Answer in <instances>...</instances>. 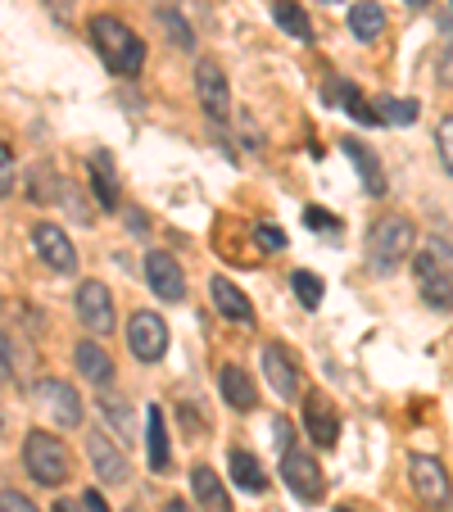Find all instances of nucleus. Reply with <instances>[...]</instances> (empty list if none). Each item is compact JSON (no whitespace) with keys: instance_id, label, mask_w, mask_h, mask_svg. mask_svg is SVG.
I'll return each instance as SVG.
<instances>
[{"instance_id":"5","label":"nucleus","mask_w":453,"mask_h":512,"mask_svg":"<svg viewBox=\"0 0 453 512\" xmlns=\"http://www.w3.org/2000/svg\"><path fill=\"white\" fill-rule=\"evenodd\" d=\"M127 345H132V354L141 358V363H159V358L168 354V322L150 309L132 313V322H127Z\"/></svg>"},{"instance_id":"1","label":"nucleus","mask_w":453,"mask_h":512,"mask_svg":"<svg viewBox=\"0 0 453 512\" xmlns=\"http://www.w3.org/2000/svg\"><path fill=\"white\" fill-rule=\"evenodd\" d=\"M91 46L100 50L105 68L109 73H118V78H132L136 68L145 64L141 37H136L123 19H114V14H96V19H91Z\"/></svg>"},{"instance_id":"16","label":"nucleus","mask_w":453,"mask_h":512,"mask_svg":"<svg viewBox=\"0 0 453 512\" xmlns=\"http://www.w3.org/2000/svg\"><path fill=\"white\" fill-rule=\"evenodd\" d=\"M209 295H213V304H218L222 318H232L236 327H254V304H250V295H245L232 277H213L209 281Z\"/></svg>"},{"instance_id":"39","label":"nucleus","mask_w":453,"mask_h":512,"mask_svg":"<svg viewBox=\"0 0 453 512\" xmlns=\"http://www.w3.org/2000/svg\"><path fill=\"white\" fill-rule=\"evenodd\" d=\"M55 512H73V503H55Z\"/></svg>"},{"instance_id":"38","label":"nucleus","mask_w":453,"mask_h":512,"mask_svg":"<svg viewBox=\"0 0 453 512\" xmlns=\"http://www.w3.org/2000/svg\"><path fill=\"white\" fill-rule=\"evenodd\" d=\"M164 512H195V508H191V503H186V499H173Z\"/></svg>"},{"instance_id":"21","label":"nucleus","mask_w":453,"mask_h":512,"mask_svg":"<svg viewBox=\"0 0 453 512\" xmlns=\"http://www.w3.org/2000/svg\"><path fill=\"white\" fill-rule=\"evenodd\" d=\"M345 155L354 159V168H358V177H363V186H367V195H386V173H381V159L367 150L358 136H345Z\"/></svg>"},{"instance_id":"13","label":"nucleus","mask_w":453,"mask_h":512,"mask_svg":"<svg viewBox=\"0 0 453 512\" xmlns=\"http://www.w3.org/2000/svg\"><path fill=\"white\" fill-rule=\"evenodd\" d=\"M259 363H263V377H268L272 395L277 399H295L299 395V368H295V358H290L286 345H263Z\"/></svg>"},{"instance_id":"20","label":"nucleus","mask_w":453,"mask_h":512,"mask_svg":"<svg viewBox=\"0 0 453 512\" xmlns=\"http://www.w3.org/2000/svg\"><path fill=\"white\" fill-rule=\"evenodd\" d=\"M145 449H150V467H155V472H168L173 449H168V426H164V408L159 404L145 408Z\"/></svg>"},{"instance_id":"35","label":"nucleus","mask_w":453,"mask_h":512,"mask_svg":"<svg viewBox=\"0 0 453 512\" xmlns=\"http://www.w3.org/2000/svg\"><path fill=\"white\" fill-rule=\"evenodd\" d=\"M272 445H277L281 454L290 449V422H286V417H272Z\"/></svg>"},{"instance_id":"32","label":"nucleus","mask_w":453,"mask_h":512,"mask_svg":"<svg viewBox=\"0 0 453 512\" xmlns=\"http://www.w3.org/2000/svg\"><path fill=\"white\" fill-rule=\"evenodd\" d=\"M254 236H259L263 250H286V232H281V227H272V223H259V227H254Z\"/></svg>"},{"instance_id":"37","label":"nucleus","mask_w":453,"mask_h":512,"mask_svg":"<svg viewBox=\"0 0 453 512\" xmlns=\"http://www.w3.org/2000/svg\"><path fill=\"white\" fill-rule=\"evenodd\" d=\"M440 68H444V82H449V87H453V50H449V55H444V64H440Z\"/></svg>"},{"instance_id":"4","label":"nucleus","mask_w":453,"mask_h":512,"mask_svg":"<svg viewBox=\"0 0 453 512\" xmlns=\"http://www.w3.org/2000/svg\"><path fill=\"white\" fill-rule=\"evenodd\" d=\"M413 272H417V286H422L426 304H435V309H449V304H453V254L444 250L440 241H431L413 259Z\"/></svg>"},{"instance_id":"2","label":"nucleus","mask_w":453,"mask_h":512,"mask_svg":"<svg viewBox=\"0 0 453 512\" xmlns=\"http://www.w3.org/2000/svg\"><path fill=\"white\" fill-rule=\"evenodd\" d=\"M23 467H28V476L37 485L55 490V485H64L73 476V454H68V445L59 435L28 431V440H23Z\"/></svg>"},{"instance_id":"9","label":"nucleus","mask_w":453,"mask_h":512,"mask_svg":"<svg viewBox=\"0 0 453 512\" xmlns=\"http://www.w3.org/2000/svg\"><path fill=\"white\" fill-rule=\"evenodd\" d=\"M408 481H413L417 499H422L426 508H444V503H449V472L440 467V458L413 454L408 458Z\"/></svg>"},{"instance_id":"33","label":"nucleus","mask_w":453,"mask_h":512,"mask_svg":"<svg viewBox=\"0 0 453 512\" xmlns=\"http://www.w3.org/2000/svg\"><path fill=\"white\" fill-rule=\"evenodd\" d=\"M0 512H37V508H32V499H23L19 490H5L0 494Z\"/></svg>"},{"instance_id":"22","label":"nucleus","mask_w":453,"mask_h":512,"mask_svg":"<svg viewBox=\"0 0 453 512\" xmlns=\"http://www.w3.org/2000/svg\"><path fill=\"white\" fill-rule=\"evenodd\" d=\"M227 472H232V481L241 485L245 494H263V490H268V476H263L259 458H254L250 449H232V454H227Z\"/></svg>"},{"instance_id":"18","label":"nucleus","mask_w":453,"mask_h":512,"mask_svg":"<svg viewBox=\"0 0 453 512\" xmlns=\"http://www.w3.org/2000/svg\"><path fill=\"white\" fill-rule=\"evenodd\" d=\"M191 494H195V503H200L204 512H232V503H227V490H222L218 472H213V467H204V463L191 467Z\"/></svg>"},{"instance_id":"14","label":"nucleus","mask_w":453,"mask_h":512,"mask_svg":"<svg viewBox=\"0 0 453 512\" xmlns=\"http://www.w3.org/2000/svg\"><path fill=\"white\" fill-rule=\"evenodd\" d=\"M304 431L313 435V445H318V449L336 445L340 417H336V404H331L322 390H309V399H304Z\"/></svg>"},{"instance_id":"41","label":"nucleus","mask_w":453,"mask_h":512,"mask_svg":"<svg viewBox=\"0 0 453 512\" xmlns=\"http://www.w3.org/2000/svg\"><path fill=\"white\" fill-rule=\"evenodd\" d=\"M327 5H340V0H327Z\"/></svg>"},{"instance_id":"3","label":"nucleus","mask_w":453,"mask_h":512,"mask_svg":"<svg viewBox=\"0 0 453 512\" xmlns=\"http://www.w3.org/2000/svg\"><path fill=\"white\" fill-rule=\"evenodd\" d=\"M413 250H417V232L404 213H390V218H381L367 232V263H372V272H395Z\"/></svg>"},{"instance_id":"26","label":"nucleus","mask_w":453,"mask_h":512,"mask_svg":"<svg viewBox=\"0 0 453 512\" xmlns=\"http://www.w3.org/2000/svg\"><path fill=\"white\" fill-rule=\"evenodd\" d=\"M290 286H295V300L304 304V309H318V304H322V277H318V272L299 268L295 277H290Z\"/></svg>"},{"instance_id":"28","label":"nucleus","mask_w":453,"mask_h":512,"mask_svg":"<svg viewBox=\"0 0 453 512\" xmlns=\"http://www.w3.org/2000/svg\"><path fill=\"white\" fill-rule=\"evenodd\" d=\"M417 114H422V105H417V100H386V109H381V123L408 127Z\"/></svg>"},{"instance_id":"42","label":"nucleus","mask_w":453,"mask_h":512,"mask_svg":"<svg viewBox=\"0 0 453 512\" xmlns=\"http://www.w3.org/2000/svg\"><path fill=\"white\" fill-rule=\"evenodd\" d=\"M449 5H453V0H449Z\"/></svg>"},{"instance_id":"40","label":"nucleus","mask_w":453,"mask_h":512,"mask_svg":"<svg viewBox=\"0 0 453 512\" xmlns=\"http://www.w3.org/2000/svg\"><path fill=\"white\" fill-rule=\"evenodd\" d=\"M408 5H413V10H422V5H426V0H408Z\"/></svg>"},{"instance_id":"12","label":"nucleus","mask_w":453,"mask_h":512,"mask_svg":"<svg viewBox=\"0 0 453 512\" xmlns=\"http://www.w3.org/2000/svg\"><path fill=\"white\" fill-rule=\"evenodd\" d=\"M37 395H41V408L55 417V426H64V431L82 426V399H78V390L68 386V381H59V377L41 381Z\"/></svg>"},{"instance_id":"36","label":"nucleus","mask_w":453,"mask_h":512,"mask_svg":"<svg viewBox=\"0 0 453 512\" xmlns=\"http://www.w3.org/2000/svg\"><path fill=\"white\" fill-rule=\"evenodd\" d=\"M82 508H87V512H109L105 499H100V490H87V494H82Z\"/></svg>"},{"instance_id":"11","label":"nucleus","mask_w":453,"mask_h":512,"mask_svg":"<svg viewBox=\"0 0 453 512\" xmlns=\"http://www.w3.org/2000/svg\"><path fill=\"white\" fill-rule=\"evenodd\" d=\"M145 281H150V290H155L164 304L186 300V277H182V268H177L173 254H164V250L145 254Z\"/></svg>"},{"instance_id":"10","label":"nucleus","mask_w":453,"mask_h":512,"mask_svg":"<svg viewBox=\"0 0 453 512\" xmlns=\"http://www.w3.org/2000/svg\"><path fill=\"white\" fill-rule=\"evenodd\" d=\"M73 309H78L82 327H91L96 336H109L114 331V295L100 281H82L78 295H73Z\"/></svg>"},{"instance_id":"27","label":"nucleus","mask_w":453,"mask_h":512,"mask_svg":"<svg viewBox=\"0 0 453 512\" xmlns=\"http://www.w3.org/2000/svg\"><path fill=\"white\" fill-rule=\"evenodd\" d=\"M159 23H164V32H168V37H173V46H177V50H191V46H195V37H191V23H186V19H177L173 10H159Z\"/></svg>"},{"instance_id":"23","label":"nucleus","mask_w":453,"mask_h":512,"mask_svg":"<svg viewBox=\"0 0 453 512\" xmlns=\"http://www.w3.org/2000/svg\"><path fill=\"white\" fill-rule=\"evenodd\" d=\"M272 19H277V28L286 32V37L313 41V23H309V14L299 10L295 0H272Z\"/></svg>"},{"instance_id":"15","label":"nucleus","mask_w":453,"mask_h":512,"mask_svg":"<svg viewBox=\"0 0 453 512\" xmlns=\"http://www.w3.org/2000/svg\"><path fill=\"white\" fill-rule=\"evenodd\" d=\"M87 454H91V472H96L105 485H123L127 476H132L127 458L118 454L114 445H109V435H105V431H91V435H87Z\"/></svg>"},{"instance_id":"30","label":"nucleus","mask_w":453,"mask_h":512,"mask_svg":"<svg viewBox=\"0 0 453 512\" xmlns=\"http://www.w3.org/2000/svg\"><path fill=\"white\" fill-rule=\"evenodd\" d=\"M435 150H440V164L453 173V114H444L435 127Z\"/></svg>"},{"instance_id":"6","label":"nucleus","mask_w":453,"mask_h":512,"mask_svg":"<svg viewBox=\"0 0 453 512\" xmlns=\"http://www.w3.org/2000/svg\"><path fill=\"white\" fill-rule=\"evenodd\" d=\"M195 91H200V109L213 123H227V118H232V87H227V73H222L213 59H200V68H195Z\"/></svg>"},{"instance_id":"24","label":"nucleus","mask_w":453,"mask_h":512,"mask_svg":"<svg viewBox=\"0 0 453 512\" xmlns=\"http://www.w3.org/2000/svg\"><path fill=\"white\" fill-rule=\"evenodd\" d=\"M349 28H354L358 41H376L381 32H386V14H381L376 0H358L354 10H349Z\"/></svg>"},{"instance_id":"31","label":"nucleus","mask_w":453,"mask_h":512,"mask_svg":"<svg viewBox=\"0 0 453 512\" xmlns=\"http://www.w3.org/2000/svg\"><path fill=\"white\" fill-rule=\"evenodd\" d=\"M0 195H14V150L0 145Z\"/></svg>"},{"instance_id":"8","label":"nucleus","mask_w":453,"mask_h":512,"mask_svg":"<svg viewBox=\"0 0 453 512\" xmlns=\"http://www.w3.org/2000/svg\"><path fill=\"white\" fill-rule=\"evenodd\" d=\"M32 245H37L41 263H46L50 272H59V277H73V272H78V250H73V241L64 236V227L37 223L32 227Z\"/></svg>"},{"instance_id":"25","label":"nucleus","mask_w":453,"mask_h":512,"mask_svg":"<svg viewBox=\"0 0 453 512\" xmlns=\"http://www.w3.org/2000/svg\"><path fill=\"white\" fill-rule=\"evenodd\" d=\"M91 186H96V195H100V204H105V209H118L114 159H109V150H96V155H91Z\"/></svg>"},{"instance_id":"29","label":"nucleus","mask_w":453,"mask_h":512,"mask_svg":"<svg viewBox=\"0 0 453 512\" xmlns=\"http://www.w3.org/2000/svg\"><path fill=\"white\" fill-rule=\"evenodd\" d=\"M100 413L109 417V422L118 426L123 435H132V408H127V399H118V395H105L100 399Z\"/></svg>"},{"instance_id":"17","label":"nucleus","mask_w":453,"mask_h":512,"mask_svg":"<svg viewBox=\"0 0 453 512\" xmlns=\"http://www.w3.org/2000/svg\"><path fill=\"white\" fill-rule=\"evenodd\" d=\"M218 386H222V399H227L236 413H250V408L259 404V390H254L250 372L236 368V363H227V368L218 372Z\"/></svg>"},{"instance_id":"7","label":"nucleus","mask_w":453,"mask_h":512,"mask_svg":"<svg viewBox=\"0 0 453 512\" xmlns=\"http://www.w3.org/2000/svg\"><path fill=\"white\" fill-rule=\"evenodd\" d=\"M281 481L290 485L295 499H309V503L322 499V490H327L318 458H309L304 449H286V454H281Z\"/></svg>"},{"instance_id":"19","label":"nucleus","mask_w":453,"mask_h":512,"mask_svg":"<svg viewBox=\"0 0 453 512\" xmlns=\"http://www.w3.org/2000/svg\"><path fill=\"white\" fill-rule=\"evenodd\" d=\"M73 363H78V372L91 381V386H109V381H114V358H109L100 345H91V340H78Z\"/></svg>"},{"instance_id":"34","label":"nucleus","mask_w":453,"mask_h":512,"mask_svg":"<svg viewBox=\"0 0 453 512\" xmlns=\"http://www.w3.org/2000/svg\"><path fill=\"white\" fill-rule=\"evenodd\" d=\"M304 227H313V232H331V213L318 209V204H309V209H304Z\"/></svg>"}]
</instances>
